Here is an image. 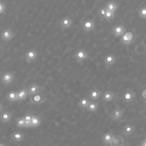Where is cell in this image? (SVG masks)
Segmentation results:
<instances>
[{"label": "cell", "instance_id": "6da1fadb", "mask_svg": "<svg viewBox=\"0 0 146 146\" xmlns=\"http://www.w3.org/2000/svg\"><path fill=\"white\" fill-rule=\"evenodd\" d=\"M47 100V97L42 92L37 93L29 96V101L31 104L39 105Z\"/></svg>", "mask_w": 146, "mask_h": 146}, {"label": "cell", "instance_id": "7a4b0ae2", "mask_svg": "<svg viewBox=\"0 0 146 146\" xmlns=\"http://www.w3.org/2000/svg\"><path fill=\"white\" fill-rule=\"evenodd\" d=\"M74 57L78 63H82L88 58V54L83 48L78 50L74 55Z\"/></svg>", "mask_w": 146, "mask_h": 146}, {"label": "cell", "instance_id": "3957f363", "mask_svg": "<svg viewBox=\"0 0 146 146\" xmlns=\"http://www.w3.org/2000/svg\"><path fill=\"white\" fill-rule=\"evenodd\" d=\"M27 92H28V95L29 96L33 95L34 94H37V93H39L41 92V91H42V87L39 85L38 84L33 82L31 83L30 84H29L27 87H26Z\"/></svg>", "mask_w": 146, "mask_h": 146}, {"label": "cell", "instance_id": "277c9868", "mask_svg": "<svg viewBox=\"0 0 146 146\" xmlns=\"http://www.w3.org/2000/svg\"><path fill=\"white\" fill-rule=\"evenodd\" d=\"M135 97H136L135 92L129 88L126 89L122 95L123 100L125 103L131 102L135 98Z\"/></svg>", "mask_w": 146, "mask_h": 146}, {"label": "cell", "instance_id": "5b68a950", "mask_svg": "<svg viewBox=\"0 0 146 146\" xmlns=\"http://www.w3.org/2000/svg\"><path fill=\"white\" fill-rule=\"evenodd\" d=\"M133 38H134L133 34L131 31H127V32H125L121 36L120 41L121 43L125 45H127V44H131L133 42Z\"/></svg>", "mask_w": 146, "mask_h": 146}, {"label": "cell", "instance_id": "8992f818", "mask_svg": "<svg viewBox=\"0 0 146 146\" xmlns=\"http://www.w3.org/2000/svg\"><path fill=\"white\" fill-rule=\"evenodd\" d=\"M38 57V52L34 49H30L25 54V58L27 63H31L36 60Z\"/></svg>", "mask_w": 146, "mask_h": 146}, {"label": "cell", "instance_id": "52a82bcc", "mask_svg": "<svg viewBox=\"0 0 146 146\" xmlns=\"http://www.w3.org/2000/svg\"><path fill=\"white\" fill-rule=\"evenodd\" d=\"M124 110L120 107H116L111 112L110 117L112 120L115 121H117L123 116L124 115Z\"/></svg>", "mask_w": 146, "mask_h": 146}, {"label": "cell", "instance_id": "ba28073f", "mask_svg": "<svg viewBox=\"0 0 146 146\" xmlns=\"http://www.w3.org/2000/svg\"><path fill=\"white\" fill-rule=\"evenodd\" d=\"M95 27V23L93 19H87L82 23V28L85 33H88L94 30Z\"/></svg>", "mask_w": 146, "mask_h": 146}, {"label": "cell", "instance_id": "9c48e42d", "mask_svg": "<svg viewBox=\"0 0 146 146\" xmlns=\"http://www.w3.org/2000/svg\"><path fill=\"white\" fill-rule=\"evenodd\" d=\"M14 36L13 31L10 28L6 29L1 32V38L5 42H9Z\"/></svg>", "mask_w": 146, "mask_h": 146}, {"label": "cell", "instance_id": "30bf717a", "mask_svg": "<svg viewBox=\"0 0 146 146\" xmlns=\"http://www.w3.org/2000/svg\"><path fill=\"white\" fill-rule=\"evenodd\" d=\"M73 23V20L68 16H65L60 21V27L62 30L70 28Z\"/></svg>", "mask_w": 146, "mask_h": 146}, {"label": "cell", "instance_id": "8fae6325", "mask_svg": "<svg viewBox=\"0 0 146 146\" xmlns=\"http://www.w3.org/2000/svg\"><path fill=\"white\" fill-rule=\"evenodd\" d=\"M109 145L111 146H123L124 145V138L121 135H114Z\"/></svg>", "mask_w": 146, "mask_h": 146}, {"label": "cell", "instance_id": "7c38bea8", "mask_svg": "<svg viewBox=\"0 0 146 146\" xmlns=\"http://www.w3.org/2000/svg\"><path fill=\"white\" fill-rule=\"evenodd\" d=\"M125 32V28L121 25H115L112 28V33L116 37L121 36Z\"/></svg>", "mask_w": 146, "mask_h": 146}, {"label": "cell", "instance_id": "4fadbf2b", "mask_svg": "<svg viewBox=\"0 0 146 146\" xmlns=\"http://www.w3.org/2000/svg\"><path fill=\"white\" fill-rule=\"evenodd\" d=\"M116 58L113 54H108L106 55L104 58V63L106 68L111 67L115 64Z\"/></svg>", "mask_w": 146, "mask_h": 146}, {"label": "cell", "instance_id": "5bb4252c", "mask_svg": "<svg viewBox=\"0 0 146 146\" xmlns=\"http://www.w3.org/2000/svg\"><path fill=\"white\" fill-rule=\"evenodd\" d=\"M136 129V126L132 125L131 124H125L123 129V133L125 136H129L133 134Z\"/></svg>", "mask_w": 146, "mask_h": 146}, {"label": "cell", "instance_id": "9a60e30c", "mask_svg": "<svg viewBox=\"0 0 146 146\" xmlns=\"http://www.w3.org/2000/svg\"><path fill=\"white\" fill-rule=\"evenodd\" d=\"M102 91L98 89H91L88 91V96L92 100H97L101 95Z\"/></svg>", "mask_w": 146, "mask_h": 146}, {"label": "cell", "instance_id": "2e32d148", "mask_svg": "<svg viewBox=\"0 0 146 146\" xmlns=\"http://www.w3.org/2000/svg\"><path fill=\"white\" fill-rule=\"evenodd\" d=\"M13 79H14V75L12 73L10 72H5L1 76L2 83L5 85L10 84L13 81Z\"/></svg>", "mask_w": 146, "mask_h": 146}, {"label": "cell", "instance_id": "e0dca14e", "mask_svg": "<svg viewBox=\"0 0 146 146\" xmlns=\"http://www.w3.org/2000/svg\"><path fill=\"white\" fill-rule=\"evenodd\" d=\"M12 117V113L7 110H3L0 113V120L2 123H5L9 122Z\"/></svg>", "mask_w": 146, "mask_h": 146}, {"label": "cell", "instance_id": "ac0fdd59", "mask_svg": "<svg viewBox=\"0 0 146 146\" xmlns=\"http://www.w3.org/2000/svg\"><path fill=\"white\" fill-rule=\"evenodd\" d=\"M115 96L114 93L113 91H110V90H108L105 91L103 95H102V100L103 102L107 103V102H111L113 98Z\"/></svg>", "mask_w": 146, "mask_h": 146}, {"label": "cell", "instance_id": "d6986e66", "mask_svg": "<svg viewBox=\"0 0 146 146\" xmlns=\"http://www.w3.org/2000/svg\"><path fill=\"white\" fill-rule=\"evenodd\" d=\"M24 137V135L20 131L13 132L10 135V139L13 142H19Z\"/></svg>", "mask_w": 146, "mask_h": 146}, {"label": "cell", "instance_id": "ffe728a7", "mask_svg": "<svg viewBox=\"0 0 146 146\" xmlns=\"http://www.w3.org/2000/svg\"><path fill=\"white\" fill-rule=\"evenodd\" d=\"M17 92L18 100L19 101H22L26 99L29 96L26 87H23L19 90L18 91H17Z\"/></svg>", "mask_w": 146, "mask_h": 146}, {"label": "cell", "instance_id": "44dd1931", "mask_svg": "<svg viewBox=\"0 0 146 146\" xmlns=\"http://www.w3.org/2000/svg\"><path fill=\"white\" fill-rule=\"evenodd\" d=\"M6 99L10 102H15L18 101L17 92L16 91H10L6 95Z\"/></svg>", "mask_w": 146, "mask_h": 146}, {"label": "cell", "instance_id": "7402d4cb", "mask_svg": "<svg viewBox=\"0 0 146 146\" xmlns=\"http://www.w3.org/2000/svg\"><path fill=\"white\" fill-rule=\"evenodd\" d=\"M90 98H88L87 97H83L81 99H80V100L78 101V106L82 108V109H86L88 106V104H89V103L90 102Z\"/></svg>", "mask_w": 146, "mask_h": 146}, {"label": "cell", "instance_id": "603a6c76", "mask_svg": "<svg viewBox=\"0 0 146 146\" xmlns=\"http://www.w3.org/2000/svg\"><path fill=\"white\" fill-rule=\"evenodd\" d=\"M105 7L107 10L115 13L118 8V5L115 1H110L106 3Z\"/></svg>", "mask_w": 146, "mask_h": 146}, {"label": "cell", "instance_id": "cb8c5ba5", "mask_svg": "<svg viewBox=\"0 0 146 146\" xmlns=\"http://www.w3.org/2000/svg\"><path fill=\"white\" fill-rule=\"evenodd\" d=\"M113 133L111 132H108L105 133L102 137V142L104 145H108L111 141L113 136Z\"/></svg>", "mask_w": 146, "mask_h": 146}, {"label": "cell", "instance_id": "d4e9b609", "mask_svg": "<svg viewBox=\"0 0 146 146\" xmlns=\"http://www.w3.org/2000/svg\"><path fill=\"white\" fill-rule=\"evenodd\" d=\"M31 127H36L39 126L42 122V119L40 117L36 115L32 116L31 119Z\"/></svg>", "mask_w": 146, "mask_h": 146}, {"label": "cell", "instance_id": "484cf974", "mask_svg": "<svg viewBox=\"0 0 146 146\" xmlns=\"http://www.w3.org/2000/svg\"><path fill=\"white\" fill-rule=\"evenodd\" d=\"M98 106H99V103L98 102H96L94 101H90V102L88 104L86 110L88 112H94L97 111L98 108Z\"/></svg>", "mask_w": 146, "mask_h": 146}, {"label": "cell", "instance_id": "4316f807", "mask_svg": "<svg viewBox=\"0 0 146 146\" xmlns=\"http://www.w3.org/2000/svg\"><path fill=\"white\" fill-rule=\"evenodd\" d=\"M114 17H115L114 12L106 10V14L104 16V20H106L107 21H111L114 18Z\"/></svg>", "mask_w": 146, "mask_h": 146}, {"label": "cell", "instance_id": "83f0119b", "mask_svg": "<svg viewBox=\"0 0 146 146\" xmlns=\"http://www.w3.org/2000/svg\"><path fill=\"white\" fill-rule=\"evenodd\" d=\"M25 119L23 117H17L15 119V124L17 127H25Z\"/></svg>", "mask_w": 146, "mask_h": 146}, {"label": "cell", "instance_id": "f1b7e54d", "mask_svg": "<svg viewBox=\"0 0 146 146\" xmlns=\"http://www.w3.org/2000/svg\"><path fill=\"white\" fill-rule=\"evenodd\" d=\"M138 15L140 18L143 19H146V5L141 7L138 13Z\"/></svg>", "mask_w": 146, "mask_h": 146}, {"label": "cell", "instance_id": "f546056e", "mask_svg": "<svg viewBox=\"0 0 146 146\" xmlns=\"http://www.w3.org/2000/svg\"><path fill=\"white\" fill-rule=\"evenodd\" d=\"M106 10H107L106 9L105 6H102L99 9V10L98 11V15L102 20H104V16H105V14L106 13Z\"/></svg>", "mask_w": 146, "mask_h": 146}, {"label": "cell", "instance_id": "4dcf8cb0", "mask_svg": "<svg viewBox=\"0 0 146 146\" xmlns=\"http://www.w3.org/2000/svg\"><path fill=\"white\" fill-rule=\"evenodd\" d=\"M32 116H33L32 114H31V113H26L22 117H23V119H25V120L31 121Z\"/></svg>", "mask_w": 146, "mask_h": 146}, {"label": "cell", "instance_id": "1f68e13d", "mask_svg": "<svg viewBox=\"0 0 146 146\" xmlns=\"http://www.w3.org/2000/svg\"><path fill=\"white\" fill-rule=\"evenodd\" d=\"M5 10V5L2 2H0V14H2V13H3Z\"/></svg>", "mask_w": 146, "mask_h": 146}, {"label": "cell", "instance_id": "d6a6232c", "mask_svg": "<svg viewBox=\"0 0 146 146\" xmlns=\"http://www.w3.org/2000/svg\"><path fill=\"white\" fill-rule=\"evenodd\" d=\"M31 127V121L29 120L25 121V128H29Z\"/></svg>", "mask_w": 146, "mask_h": 146}, {"label": "cell", "instance_id": "836d02e7", "mask_svg": "<svg viewBox=\"0 0 146 146\" xmlns=\"http://www.w3.org/2000/svg\"><path fill=\"white\" fill-rule=\"evenodd\" d=\"M141 96H142V98H143V99H146V88L144 89V90L142 91Z\"/></svg>", "mask_w": 146, "mask_h": 146}, {"label": "cell", "instance_id": "e575fe53", "mask_svg": "<svg viewBox=\"0 0 146 146\" xmlns=\"http://www.w3.org/2000/svg\"><path fill=\"white\" fill-rule=\"evenodd\" d=\"M140 145L141 146H146V139H144L143 140L141 141L140 143Z\"/></svg>", "mask_w": 146, "mask_h": 146}, {"label": "cell", "instance_id": "d590c367", "mask_svg": "<svg viewBox=\"0 0 146 146\" xmlns=\"http://www.w3.org/2000/svg\"><path fill=\"white\" fill-rule=\"evenodd\" d=\"M5 110V107L2 103H0V113Z\"/></svg>", "mask_w": 146, "mask_h": 146}, {"label": "cell", "instance_id": "8d00e7d4", "mask_svg": "<svg viewBox=\"0 0 146 146\" xmlns=\"http://www.w3.org/2000/svg\"><path fill=\"white\" fill-rule=\"evenodd\" d=\"M5 145H6L5 144H4V143H0V146H5Z\"/></svg>", "mask_w": 146, "mask_h": 146}, {"label": "cell", "instance_id": "74e56055", "mask_svg": "<svg viewBox=\"0 0 146 146\" xmlns=\"http://www.w3.org/2000/svg\"><path fill=\"white\" fill-rule=\"evenodd\" d=\"M145 139H146V134H145V138H144Z\"/></svg>", "mask_w": 146, "mask_h": 146}]
</instances>
